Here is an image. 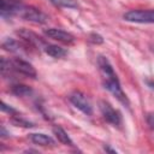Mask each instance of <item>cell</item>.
Masks as SVG:
<instances>
[{
    "label": "cell",
    "instance_id": "obj_1",
    "mask_svg": "<svg viewBox=\"0 0 154 154\" xmlns=\"http://www.w3.org/2000/svg\"><path fill=\"white\" fill-rule=\"evenodd\" d=\"M0 12L2 19L19 17L35 24H43L48 20V17L42 11L34 6H28L20 0H0Z\"/></svg>",
    "mask_w": 154,
    "mask_h": 154
},
{
    "label": "cell",
    "instance_id": "obj_2",
    "mask_svg": "<svg viewBox=\"0 0 154 154\" xmlns=\"http://www.w3.org/2000/svg\"><path fill=\"white\" fill-rule=\"evenodd\" d=\"M97 69H99V72H100V76H101L103 88L107 89L120 103L129 107L130 101H129L126 94L124 93V90L120 85L119 78H118L117 73L114 72V69H113L112 64L109 63V60L106 57H103V55L97 57Z\"/></svg>",
    "mask_w": 154,
    "mask_h": 154
},
{
    "label": "cell",
    "instance_id": "obj_3",
    "mask_svg": "<svg viewBox=\"0 0 154 154\" xmlns=\"http://www.w3.org/2000/svg\"><path fill=\"white\" fill-rule=\"evenodd\" d=\"M16 34L22 40V42H24L31 49H38L40 51V49H45V47L47 46V43L45 42V40L42 37H40L34 31H30L29 29L22 28L19 30H17Z\"/></svg>",
    "mask_w": 154,
    "mask_h": 154
},
{
    "label": "cell",
    "instance_id": "obj_4",
    "mask_svg": "<svg viewBox=\"0 0 154 154\" xmlns=\"http://www.w3.org/2000/svg\"><path fill=\"white\" fill-rule=\"evenodd\" d=\"M99 108H100V112L103 117V119L109 123L111 125L113 126H120L123 124V118H122V114L118 109H116L109 102L105 101V100H101L99 102Z\"/></svg>",
    "mask_w": 154,
    "mask_h": 154
},
{
    "label": "cell",
    "instance_id": "obj_5",
    "mask_svg": "<svg viewBox=\"0 0 154 154\" xmlns=\"http://www.w3.org/2000/svg\"><path fill=\"white\" fill-rule=\"evenodd\" d=\"M123 18L126 22L138 24H152L154 23V8L153 10H131L124 13Z\"/></svg>",
    "mask_w": 154,
    "mask_h": 154
},
{
    "label": "cell",
    "instance_id": "obj_6",
    "mask_svg": "<svg viewBox=\"0 0 154 154\" xmlns=\"http://www.w3.org/2000/svg\"><path fill=\"white\" fill-rule=\"evenodd\" d=\"M69 100L77 109H79L85 116H91L93 114V106H91L89 99L87 97V95L83 94L82 91H78V90L72 91L69 95Z\"/></svg>",
    "mask_w": 154,
    "mask_h": 154
},
{
    "label": "cell",
    "instance_id": "obj_7",
    "mask_svg": "<svg viewBox=\"0 0 154 154\" xmlns=\"http://www.w3.org/2000/svg\"><path fill=\"white\" fill-rule=\"evenodd\" d=\"M43 34L48 38H52L54 41H58V42H61L65 45H72L75 42V36L72 34H70L65 30L58 29V28H48L43 31Z\"/></svg>",
    "mask_w": 154,
    "mask_h": 154
},
{
    "label": "cell",
    "instance_id": "obj_8",
    "mask_svg": "<svg viewBox=\"0 0 154 154\" xmlns=\"http://www.w3.org/2000/svg\"><path fill=\"white\" fill-rule=\"evenodd\" d=\"M12 66H13L14 72H18L23 76L30 77V78H36V76H37V72H36L35 67L29 61L23 60L20 58L12 59Z\"/></svg>",
    "mask_w": 154,
    "mask_h": 154
},
{
    "label": "cell",
    "instance_id": "obj_9",
    "mask_svg": "<svg viewBox=\"0 0 154 154\" xmlns=\"http://www.w3.org/2000/svg\"><path fill=\"white\" fill-rule=\"evenodd\" d=\"M2 48L7 52L11 53H23V52H28L29 47L24 43V42H19L14 38H6L2 41Z\"/></svg>",
    "mask_w": 154,
    "mask_h": 154
},
{
    "label": "cell",
    "instance_id": "obj_10",
    "mask_svg": "<svg viewBox=\"0 0 154 154\" xmlns=\"http://www.w3.org/2000/svg\"><path fill=\"white\" fill-rule=\"evenodd\" d=\"M29 138L32 143H35L37 146H42V147H54L55 146V141L51 136H48L46 134H42V132L30 134Z\"/></svg>",
    "mask_w": 154,
    "mask_h": 154
},
{
    "label": "cell",
    "instance_id": "obj_11",
    "mask_svg": "<svg viewBox=\"0 0 154 154\" xmlns=\"http://www.w3.org/2000/svg\"><path fill=\"white\" fill-rule=\"evenodd\" d=\"M53 134H54V136L57 137V140L60 142V143H63V144H65V146H73V141L71 140V137L67 135V132L61 128V126H54L53 128Z\"/></svg>",
    "mask_w": 154,
    "mask_h": 154
},
{
    "label": "cell",
    "instance_id": "obj_12",
    "mask_svg": "<svg viewBox=\"0 0 154 154\" xmlns=\"http://www.w3.org/2000/svg\"><path fill=\"white\" fill-rule=\"evenodd\" d=\"M45 53L48 54L49 57L52 58H55V59H60V58H64L66 55V49H64L63 47L58 46V45H47L45 47Z\"/></svg>",
    "mask_w": 154,
    "mask_h": 154
},
{
    "label": "cell",
    "instance_id": "obj_13",
    "mask_svg": "<svg viewBox=\"0 0 154 154\" xmlns=\"http://www.w3.org/2000/svg\"><path fill=\"white\" fill-rule=\"evenodd\" d=\"M11 93L16 96L24 97V96H29L32 93V90L30 87H28L25 84H13V85H11Z\"/></svg>",
    "mask_w": 154,
    "mask_h": 154
},
{
    "label": "cell",
    "instance_id": "obj_14",
    "mask_svg": "<svg viewBox=\"0 0 154 154\" xmlns=\"http://www.w3.org/2000/svg\"><path fill=\"white\" fill-rule=\"evenodd\" d=\"M10 120H11V123H12L14 126H20V128H25V129H29V128L35 126L34 123L29 122L28 119H25L24 117L19 116L18 113H17V114H13Z\"/></svg>",
    "mask_w": 154,
    "mask_h": 154
},
{
    "label": "cell",
    "instance_id": "obj_15",
    "mask_svg": "<svg viewBox=\"0 0 154 154\" xmlns=\"http://www.w3.org/2000/svg\"><path fill=\"white\" fill-rule=\"evenodd\" d=\"M49 2L59 8H77L78 2L77 0H49Z\"/></svg>",
    "mask_w": 154,
    "mask_h": 154
},
{
    "label": "cell",
    "instance_id": "obj_16",
    "mask_svg": "<svg viewBox=\"0 0 154 154\" xmlns=\"http://www.w3.org/2000/svg\"><path fill=\"white\" fill-rule=\"evenodd\" d=\"M1 75L2 77H8L14 70H13V66H12V60L10 59H6L5 57L1 58Z\"/></svg>",
    "mask_w": 154,
    "mask_h": 154
},
{
    "label": "cell",
    "instance_id": "obj_17",
    "mask_svg": "<svg viewBox=\"0 0 154 154\" xmlns=\"http://www.w3.org/2000/svg\"><path fill=\"white\" fill-rule=\"evenodd\" d=\"M88 41L91 42V43H94V45H101V43L103 42V38H102L101 35H99V34H96V32H91V34L88 36Z\"/></svg>",
    "mask_w": 154,
    "mask_h": 154
},
{
    "label": "cell",
    "instance_id": "obj_18",
    "mask_svg": "<svg viewBox=\"0 0 154 154\" xmlns=\"http://www.w3.org/2000/svg\"><path fill=\"white\" fill-rule=\"evenodd\" d=\"M1 111L2 112H6V113H10V116H13V114H17L18 112L13 108V107H11L10 105H7L5 101H1Z\"/></svg>",
    "mask_w": 154,
    "mask_h": 154
},
{
    "label": "cell",
    "instance_id": "obj_19",
    "mask_svg": "<svg viewBox=\"0 0 154 154\" xmlns=\"http://www.w3.org/2000/svg\"><path fill=\"white\" fill-rule=\"evenodd\" d=\"M146 120H147V124H148L149 129L154 132V113H148L147 117H146Z\"/></svg>",
    "mask_w": 154,
    "mask_h": 154
},
{
    "label": "cell",
    "instance_id": "obj_20",
    "mask_svg": "<svg viewBox=\"0 0 154 154\" xmlns=\"http://www.w3.org/2000/svg\"><path fill=\"white\" fill-rule=\"evenodd\" d=\"M0 135H1V137H6V136H8V135H10V132H7V131H6V129H5V126H4V125L1 126V132H0Z\"/></svg>",
    "mask_w": 154,
    "mask_h": 154
},
{
    "label": "cell",
    "instance_id": "obj_21",
    "mask_svg": "<svg viewBox=\"0 0 154 154\" xmlns=\"http://www.w3.org/2000/svg\"><path fill=\"white\" fill-rule=\"evenodd\" d=\"M146 83H147V85H148L150 89H154V81H153V79L148 78V79H146Z\"/></svg>",
    "mask_w": 154,
    "mask_h": 154
},
{
    "label": "cell",
    "instance_id": "obj_22",
    "mask_svg": "<svg viewBox=\"0 0 154 154\" xmlns=\"http://www.w3.org/2000/svg\"><path fill=\"white\" fill-rule=\"evenodd\" d=\"M103 150H105V152H108V153H117L116 149H112V148L108 147V146H105V147H103Z\"/></svg>",
    "mask_w": 154,
    "mask_h": 154
}]
</instances>
